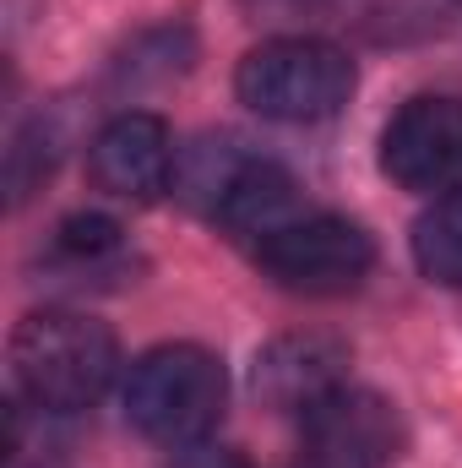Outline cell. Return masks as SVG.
<instances>
[{"instance_id":"3957f363","label":"cell","mask_w":462,"mask_h":468,"mask_svg":"<svg viewBox=\"0 0 462 468\" xmlns=\"http://www.w3.org/2000/svg\"><path fill=\"white\" fill-rule=\"evenodd\" d=\"M234 88L261 120L310 125L348 104L353 60L327 38H267L239 60Z\"/></svg>"},{"instance_id":"5b68a950","label":"cell","mask_w":462,"mask_h":468,"mask_svg":"<svg viewBox=\"0 0 462 468\" xmlns=\"http://www.w3.org/2000/svg\"><path fill=\"white\" fill-rule=\"evenodd\" d=\"M381 169L414 197H462V99H408L381 131Z\"/></svg>"},{"instance_id":"8fae6325","label":"cell","mask_w":462,"mask_h":468,"mask_svg":"<svg viewBox=\"0 0 462 468\" xmlns=\"http://www.w3.org/2000/svg\"><path fill=\"white\" fill-rule=\"evenodd\" d=\"M5 468H71V436L60 431V414L16 398L5 409Z\"/></svg>"},{"instance_id":"52a82bcc","label":"cell","mask_w":462,"mask_h":468,"mask_svg":"<svg viewBox=\"0 0 462 468\" xmlns=\"http://www.w3.org/2000/svg\"><path fill=\"white\" fill-rule=\"evenodd\" d=\"M88 169H93L99 191H110L120 202H158L180 175V153H174V136L158 115L125 110L93 136Z\"/></svg>"},{"instance_id":"8992f818","label":"cell","mask_w":462,"mask_h":468,"mask_svg":"<svg viewBox=\"0 0 462 468\" xmlns=\"http://www.w3.org/2000/svg\"><path fill=\"white\" fill-rule=\"evenodd\" d=\"M397 452H403V420L381 392L343 381L299 414L305 468H392Z\"/></svg>"},{"instance_id":"277c9868","label":"cell","mask_w":462,"mask_h":468,"mask_svg":"<svg viewBox=\"0 0 462 468\" xmlns=\"http://www.w3.org/2000/svg\"><path fill=\"white\" fill-rule=\"evenodd\" d=\"M256 267L294 294H348L375 267V245L338 213H294L256 239Z\"/></svg>"},{"instance_id":"7a4b0ae2","label":"cell","mask_w":462,"mask_h":468,"mask_svg":"<svg viewBox=\"0 0 462 468\" xmlns=\"http://www.w3.org/2000/svg\"><path fill=\"white\" fill-rule=\"evenodd\" d=\"M120 403H125L131 431H142L147 441L196 447L224 420L229 376H224L218 354L196 349V344H163L131 365Z\"/></svg>"},{"instance_id":"30bf717a","label":"cell","mask_w":462,"mask_h":468,"mask_svg":"<svg viewBox=\"0 0 462 468\" xmlns=\"http://www.w3.org/2000/svg\"><path fill=\"white\" fill-rule=\"evenodd\" d=\"M299 207H294V180H289V169H278L272 158H245L239 164V175L229 180V191H224V202H218V224L234 234H250V239H261L267 229H278V224H289Z\"/></svg>"},{"instance_id":"6da1fadb","label":"cell","mask_w":462,"mask_h":468,"mask_svg":"<svg viewBox=\"0 0 462 468\" xmlns=\"http://www.w3.org/2000/svg\"><path fill=\"white\" fill-rule=\"evenodd\" d=\"M120 370V344L104 322H93L88 311H33L16 322L11 333V376H16V398H27L33 409L49 414H77L88 403L104 398V387Z\"/></svg>"},{"instance_id":"9c48e42d","label":"cell","mask_w":462,"mask_h":468,"mask_svg":"<svg viewBox=\"0 0 462 468\" xmlns=\"http://www.w3.org/2000/svg\"><path fill=\"white\" fill-rule=\"evenodd\" d=\"M44 272L55 283H71V289L120 283L131 272V239L104 213H77V218H66L55 229L49 250H44Z\"/></svg>"},{"instance_id":"4fadbf2b","label":"cell","mask_w":462,"mask_h":468,"mask_svg":"<svg viewBox=\"0 0 462 468\" xmlns=\"http://www.w3.org/2000/svg\"><path fill=\"white\" fill-rule=\"evenodd\" d=\"M169 468H250L234 447H213V441H196V447H180V458Z\"/></svg>"},{"instance_id":"ba28073f","label":"cell","mask_w":462,"mask_h":468,"mask_svg":"<svg viewBox=\"0 0 462 468\" xmlns=\"http://www.w3.org/2000/svg\"><path fill=\"white\" fill-rule=\"evenodd\" d=\"M343 365H348L343 344H332L321 333H294V338H278V344L261 349V359H256V392L267 403H278V409L305 414L316 398L343 387Z\"/></svg>"},{"instance_id":"7c38bea8","label":"cell","mask_w":462,"mask_h":468,"mask_svg":"<svg viewBox=\"0 0 462 468\" xmlns=\"http://www.w3.org/2000/svg\"><path fill=\"white\" fill-rule=\"evenodd\" d=\"M414 261L430 283L462 289V197L436 202L419 224H414Z\"/></svg>"}]
</instances>
